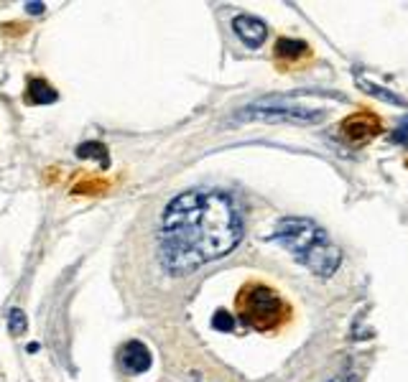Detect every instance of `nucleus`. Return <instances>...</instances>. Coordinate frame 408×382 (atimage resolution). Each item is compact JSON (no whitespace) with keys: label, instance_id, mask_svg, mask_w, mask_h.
Wrapping results in <instances>:
<instances>
[{"label":"nucleus","instance_id":"obj_1","mask_svg":"<svg viewBox=\"0 0 408 382\" xmlns=\"http://www.w3.org/2000/svg\"><path fill=\"white\" fill-rule=\"evenodd\" d=\"M242 240V217L235 201L212 189H189L168 201L161 219V265L186 275L209 260L225 258Z\"/></svg>","mask_w":408,"mask_h":382},{"label":"nucleus","instance_id":"obj_2","mask_svg":"<svg viewBox=\"0 0 408 382\" xmlns=\"http://www.w3.org/2000/svg\"><path fill=\"white\" fill-rule=\"evenodd\" d=\"M271 240L286 248L293 258L304 263L314 275L329 278L340 268L342 252L334 248L324 230L307 217H286L275 225Z\"/></svg>","mask_w":408,"mask_h":382},{"label":"nucleus","instance_id":"obj_3","mask_svg":"<svg viewBox=\"0 0 408 382\" xmlns=\"http://www.w3.org/2000/svg\"><path fill=\"white\" fill-rule=\"evenodd\" d=\"M235 303L242 321L258 332H273L289 316V306L284 303V299L266 283H248Z\"/></svg>","mask_w":408,"mask_h":382},{"label":"nucleus","instance_id":"obj_4","mask_svg":"<svg viewBox=\"0 0 408 382\" xmlns=\"http://www.w3.org/2000/svg\"><path fill=\"white\" fill-rule=\"evenodd\" d=\"M235 120L248 123V120H263V123H293V125H317L324 120V110L301 108L293 105L291 97H263L242 108Z\"/></svg>","mask_w":408,"mask_h":382},{"label":"nucleus","instance_id":"obj_5","mask_svg":"<svg viewBox=\"0 0 408 382\" xmlns=\"http://www.w3.org/2000/svg\"><path fill=\"white\" fill-rule=\"evenodd\" d=\"M337 130L344 138V143H350V145H365V143L373 141L375 135H380L383 123L370 110H360V112H352L350 117H344Z\"/></svg>","mask_w":408,"mask_h":382},{"label":"nucleus","instance_id":"obj_6","mask_svg":"<svg viewBox=\"0 0 408 382\" xmlns=\"http://www.w3.org/2000/svg\"><path fill=\"white\" fill-rule=\"evenodd\" d=\"M233 31L237 34V39H240L248 49H258L260 43L266 41V36H268V28L266 23L260 21V18L255 16H237L233 21Z\"/></svg>","mask_w":408,"mask_h":382},{"label":"nucleus","instance_id":"obj_7","mask_svg":"<svg viewBox=\"0 0 408 382\" xmlns=\"http://www.w3.org/2000/svg\"><path fill=\"white\" fill-rule=\"evenodd\" d=\"M120 362H123V367L130 374H141L146 370H150L153 357H150V349L143 341L133 339L128 341V344H123V349H120Z\"/></svg>","mask_w":408,"mask_h":382},{"label":"nucleus","instance_id":"obj_8","mask_svg":"<svg viewBox=\"0 0 408 382\" xmlns=\"http://www.w3.org/2000/svg\"><path fill=\"white\" fill-rule=\"evenodd\" d=\"M26 100L31 102V105H51V102L59 100V94L46 79H28Z\"/></svg>","mask_w":408,"mask_h":382},{"label":"nucleus","instance_id":"obj_9","mask_svg":"<svg viewBox=\"0 0 408 382\" xmlns=\"http://www.w3.org/2000/svg\"><path fill=\"white\" fill-rule=\"evenodd\" d=\"M358 84L362 87V90L370 94V97H378V100L388 102V105H398V108H408V102L403 100V97H398V94H393L388 87H380V84L370 82V79H365V77H358Z\"/></svg>","mask_w":408,"mask_h":382},{"label":"nucleus","instance_id":"obj_10","mask_svg":"<svg viewBox=\"0 0 408 382\" xmlns=\"http://www.w3.org/2000/svg\"><path fill=\"white\" fill-rule=\"evenodd\" d=\"M309 51L307 41H299V39H278L275 41V57L281 59H299Z\"/></svg>","mask_w":408,"mask_h":382},{"label":"nucleus","instance_id":"obj_11","mask_svg":"<svg viewBox=\"0 0 408 382\" xmlns=\"http://www.w3.org/2000/svg\"><path fill=\"white\" fill-rule=\"evenodd\" d=\"M77 158H97L102 168H108V166H110L108 148H105L102 143H97V141H87V143H82V145L77 148Z\"/></svg>","mask_w":408,"mask_h":382},{"label":"nucleus","instance_id":"obj_12","mask_svg":"<svg viewBox=\"0 0 408 382\" xmlns=\"http://www.w3.org/2000/svg\"><path fill=\"white\" fill-rule=\"evenodd\" d=\"M8 329H10V334H13V336H21V334H26V329H28V319H26V314L21 311V308H10Z\"/></svg>","mask_w":408,"mask_h":382},{"label":"nucleus","instance_id":"obj_13","mask_svg":"<svg viewBox=\"0 0 408 382\" xmlns=\"http://www.w3.org/2000/svg\"><path fill=\"white\" fill-rule=\"evenodd\" d=\"M212 326H215L217 332H233L235 329V316L225 308H220L215 316H212Z\"/></svg>","mask_w":408,"mask_h":382},{"label":"nucleus","instance_id":"obj_14","mask_svg":"<svg viewBox=\"0 0 408 382\" xmlns=\"http://www.w3.org/2000/svg\"><path fill=\"white\" fill-rule=\"evenodd\" d=\"M391 141L393 143H408V117H406V123L398 125V130L391 135Z\"/></svg>","mask_w":408,"mask_h":382},{"label":"nucleus","instance_id":"obj_15","mask_svg":"<svg viewBox=\"0 0 408 382\" xmlns=\"http://www.w3.org/2000/svg\"><path fill=\"white\" fill-rule=\"evenodd\" d=\"M43 8H46V6H43V3H26V10H28V13H31V16H41V13H43Z\"/></svg>","mask_w":408,"mask_h":382}]
</instances>
